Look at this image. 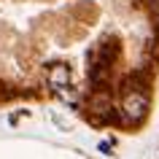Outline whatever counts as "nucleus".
<instances>
[{"instance_id": "obj_2", "label": "nucleus", "mask_w": 159, "mask_h": 159, "mask_svg": "<svg viewBox=\"0 0 159 159\" xmlns=\"http://www.w3.org/2000/svg\"><path fill=\"white\" fill-rule=\"evenodd\" d=\"M49 84L54 86V89H67V84H70V70H67L65 65L49 67Z\"/></svg>"}, {"instance_id": "obj_3", "label": "nucleus", "mask_w": 159, "mask_h": 159, "mask_svg": "<svg viewBox=\"0 0 159 159\" xmlns=\"http://www.w3.org/2000/svg\"><path fill=\"white\" fill-rule=\"evenodd\" d=\"M51 121H54V124H57L59 129H65V132H67V129H70V124H67V121H65V119H62V116H57V113L51 116Z\"/></svg>"}, {"instance_id": "obj_1", "label": "nucleus", "mask_w": 159, "mask_h": 159, "mask_svg": "<svg viewBox=\"0 0 159 159\" xmlns=\"http://www.w3.org/2000/svg\"><path fill=\"white\" fill-rule=\"evenodd\" d=\"M148 111V94L146 92H127L124 94V102H121V113H124L127 121L138 124Z\"/></svg>"}, {"instance_id": "obj_4", "label": "nucleus", "mask_w": 159, "mask_h": 159, "mask_svg": "<svg viewBox=\"0 0 159 159\" xmlns=\"http://www.w3.org/2000/svg\"><path fill=\"white\" fill-rule=\"evenodd\" d=\"M148 3H151V6H159V0H148Z\"/></svg>"}]
</instances>
